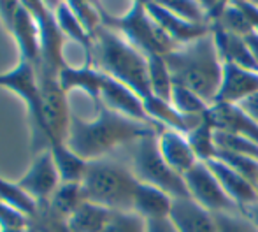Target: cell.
<instances>
[{
  "label": "cell",
  "instance_id": "27",
  "mask_svg": "<svg viewBox=\"0 0 258 232\" xmlns=\"http://www.w3.org/2000/svg\"><path fill=\"white\" fill-rule=\"evenodd\" d=\"M148 58V78H150V88L151 95L158 97L162 100L170 102V95H172V76L165 64V58L153 55Z\"/></svg>",
  "mask_w": 258,
  "mask_h": 232
},
{
  "label": "cell",
  "instance_id": "21",
  "mask_svg": "<svg viewBox=\"0 0 258 232\" xmlns=\"http://www.w3.org/2000/svg\"><path fill=\"white\" fill-rule=\"evenodd\" d=\"M20 53V60L28 62L35 67L39 62V30L32 13L21 2L20 13H18L16 23L11 32Z\"/></svg>",
  "mask_w": 258,
  "mask_h": 232
},
{
  "label": "cell",
  "instance_id": "44",
  "mask_svg": "<svg viewBox=\"0 0 258 232\" xmlns=\"http://www.w3.org/2000/svg\"><path fill=\"white\" fill-rule=\"evenodd\" d=\"M46 209H48V206H46ZM48 213H49V209H48ZM49 218H51V223H53V227H54V232H71V230L67 229V225H65L63 220L54 218L51 213H49Z\"/></svg>",
  "mask_w": 258,
  "mask_h": 232
},
{
  "label": "cell",
  "instance_id": "5",
  "mask_svg": "<svg viewBox=\"0 0 258 232\" xmlns=\"http://www.w3.org/2000/svg\"><path fill=\"white\" fill-rule=\"evenodd\" d=\"M99 11L104 27L119 34L130 46H134L144 56H165L167 53L177 48L150 16L146 9V2H132L130 9L123 16H112L102 6H99Z\"/></svg>",
  "mask_w": 258,
  "mask_h": 232
},
{
  "label": "cell",
  "instance_id": "18",
  "mask_svg": "<svg viewBox=\"0 0 258 232\" xmlns=\"http://www.w3.org/2000/svg\"><path fill=\"white\" fill-rule=\"evenodd\" d=\"M104 72L95 69L93 65H83V67H72L65 65L60 71V86L65 93H71L72 90H81L88 97H92L97 104L100 100V88H102Z\"/></svg>",
  "mask_w": 258,
  "mask_h": 232
},
{
  "label": "cell",
  "instance_id": "24",
  "mask_svg": "<svg viewBox=\"0 0 258 232\" xmlns=\"http://www.w3.org/2000/svg\"><path fill=\"white\" fill-rule=\"evenodd\" d=\"M85 202L81 183H60L53 197L49 199L48 206L49 213L58 220L67 222V218Z\"/></svg>",
  "mask_w": 258,
  "mask_h": 232
},
{
  "label": "cell",
  "instance_id": "37",
  "mask_svg": "<svg viewBox=\"0 0 258 232\" xmlns=\"http://www.w3.org/2000/svg\"><path fill=\"white\" fill-rule=\"evenodd\" d=\"M21 2H16V0H0V21H2L4 28L7 30V34L11 35L14 28V23H16L18 13H20Z\"/></svg>",
  "mask_w": 258,
  "mask_h": 232
},
{
  "label": "cell",
  "instance_id": "11",
  "mask_svg": "<svg viewBox=\"0 0 258 232\" xmlns=\"http://www.w3.org/2000/svg\"><path fill=\"white\" fill-rule=\"evenodd\" d=\"M97 106H105L107 109L114 111V113H119L126 116V118H132L141 123H148V125L155 127V129L163 130L148 116L143 99L136 92H132L128 86L121 85V83H118L116 79L109 78L105 74L102 88H100V100Z\"/></svg>",
  "mask_w": 258,
  "mask_h": 232
},
{
  "label": "cell",
  "instance_id": "16",
  "mask_svg": "<svg viewBox=\"0 0 258 232\" xmlns=\"http://www.w3.org/2000/svg\"><path fill=\"white\" fill-rule=\"evenodd\" d=\"M169 218L179 232H218L213 213L199 206L191 197L174 199Z\"/></svg>",
  "mask_w": 258,
  "mask_h": 232
},
{
  "label": "cell",
  "instance_id": "2",
  "mask_svg": "<svg viewBox=\"0 0 258 232\" xmlns=\"http://www.w3.org/2000/svg\"><path fill=\"white\" fill-rule=\"evenodd\" d=\"M163 58L174 85L186 86L207 106H214L223 76V62L216 49L213 32L194 42L177 46Z\"/></svg>",
  "mask_w": 258,
  "mask_h": 232
},
{
  "label": "cell",
  "instance_id": "4",
  "mask_svg": "<svg viewBox=\"0 0 258 232\" xmlns=\"http://www.w3.org/2000/svg\"><path fill=\"white\" fill-rule=\"evenodd\" d=\"M137 185L139 181L130 165L107 158L88 162L81 180L85 201L111 211H132Z\"/></svg>",
  "mask_w": 258,
  "mask_h": 232
},
{
  "label": "cell",
  "instance_id": "30",
  "mask_svg": "<svg viewBox=\"0 0 258 232\" xmlns=\"http://www.w3.org/2000/svg\"><path fill=\"white\" fill-rule=\"evenodd\" d=\"M214 143H216V151H228V153L242 155V157L258 160V144L246 137L234 136V134L223 132V130H214Z\"/></svg>",
  "mask_w": 258,
  "mask_h": 232
},
{
  "label": "cell",
  "instance_id": "7",
  "mask_svg": "<svg viewBox=\"0 0 258 232\" xmlns=\"http://www.w3.org/2000/svg\"><path fill=\"white\" fill-rule=\"evenodd\" d=\"M0 88L16 93L27 106L32 123V150L35 153L48 150V127H46L44 114H42L41 90H39L37 72H35L34 65L28 62L18 60L16 67L0 74Z\"/></svg>",
  "mask_w": 258,
  "mask_h": 232
},
{
  "label": "cell",
  "instance_id": "26",
  "mask_svg": "<svg viewBox=\"0 0 258 232\" xmlns=\"http://www.w3.org/2000/svg\"><path fill=\"white\" fill-rule=\"evenodd\" d=\"M188 143H190L191 150H194L195 157L199 162H209L216 158V143H214V127L211 125L207 114L202 118L195 129H191L186 134Z\"/></svg>",
  "mask_w": 258,
  "mask_h": 232
},
{
  "label": "cell",
  "instance_id": "10",
  "mask_svg": "<svg viewBox=\"0 0 258 232\" xmlns=\"http://www.w3.org/2000/svg\"><path fill=\"white\" fill-rule=\"evenodd\" d=\"M16 183L39 206L48 204L49 199L53 197V194L61 183L60 172H58V167L54 164L51 150L48 148V150L35 153V158L32 162L30 169Z\"/></svg>",
  "mask_w": 258,
  "mask_h": 232
},
{
  "label": "cell",
  "instance_id": "19",
  "mask_svg": "<svg viewBox=\"0 0 258 232\" xmlns=\"http://www.w3.org/2000/svg\"><path fill=\"white\" fill-rule=\"evenodd\" d=\"M174 199L163 190L146 183H139L134 195V208L132 211L143 216L146 222L150 220L169 218L172 209Z\"/></svg>",
  "mask_w": 258,
  "mask_h": 232
},
{
  "label": "cell",
  "instance_id": "45",
  "mask_svg": "<svg viewBox=\"0 0 258 232\" xmlns=\"http://www.w3.org/2000/svg\"><path fill=\"white\" fill-rule=\"evenodd\" d=\"M256 4H258V2H256Z\"/></svg>",
  "mask_w": 258,
  "mask_h": 232
},
{
  "label": "cell",
  "instance_id": "13",
  "mask_svg": "<svg viewBox=\"0 0 258 232\" xmlns=\"http://www.w3.org/2000/svg\"><path fill=\"white\" fill-rule=\"evenodd\" d=\"M255 93H258V72L237 67V65L223 64L220 92L214 104L237 106Z\"/></svg>",
  "mask_w": 258,
  "mask_h": 232
},
{
  "label": "cell",
  "instance_id": "35",
  "mask_svg": "<svg viewBox=\"0 0 258 232\" xmlns=\"http://www.w3.org/2000/svg\"><path fill=\"white\" fill-rule=\"evenodd\" d=\"M162 4L170 11V13L183 18L184 21L199 23V25H209L206 20V14H204V9H202L201 2H183V0H174V2H162Z\"/></svg>",
  "mask_w": 258,
  "mask_h": 232
},
{
  "label": "cell",
  "instance_id": "25",
  "mask_svg": "<svg viewBox=\"0 0 258 232\" xmlns=\"http://www.w3.org/2000/svg\"><path fill=\"white\" fill-rule=\"evenodd\" d=\"M49 150H51L54 164H56L58 172H60L61 183H81L86 167H88V162H85L74 151L69 150L65 143L49 148Z\"/></svg>",
  "mask_w": 258,
  "mask_h": 232
},
{
  "label": "cell",
  "instance_id": "36",
  "mask_svg": "<svg viewBox=\"0 0 258 232\" xmlns=\"http://www.w3.org/2000/svg\"><path fill=\"white\" fill-rule=\"evenodd\" d=\"M32 220L14 206L0 201V230H28Z\"/></svg>",
  "mask_w": 258,
  "mask_h": 232
},
{
  "label": "cell",
  "instance_id": "38",
  "mask_svg": "<svg viewBox=\"0 0 258 232\" xmlns=\"http://www.w3.org/2000/svg\"><path fill=\"white\" fill-rule=\"evenodd\" d=\"M30 232H54V227L51 223V218H49L48 209H46V204L39 206L37 215L32 218Z\"/></svg>",
  "mask_w": 258,
  "mask_h": 232
},
{
  "label": "cell",
  "instance_id": "31",
  "mask_svg": "<svg viewBox=\"0 0 258 232\" xmlns=\"http://www.w3.org/2000/svg\"><path fill=\"white\" fill-rule=\"evenodd\" d=\"M216 158L223 162V164H227L228 167H232L235 172L241 174L244 180H248L258 190V160L249 157H242V155L228 153V151H220V150L216 151Z\"/></svg>",
  "mask_w": 258,
  "mask_h": 232
},
{
  "label": "cell",
  "instance_id": "15",
  "mask_svg": "<svg viewBox=\"0 0 258 232\" xmlns=\"http://www.w3.org/2000/svg\"><path fill=\"white\" fill-rule=\"evenodd\" d=\"M211 125L214 130L241 136L258 144V123L251 120L239 106H227V104H214L207 111Z\"/></svg>",
  "mask_w": 258,
  "mask_h": 232
},
{
  "label": "cell",
  "instance_id": "8",
  "mask_svg": "<svg viewBox=\"0 0 258 232\" xmlns=\"http://www.w3.org/2000/svg\"><path fill=\"white\" fill-rule=\"evenodd\" d=\"M23 6L32 13L39 30V62L35 65V72L60 76L67 60L63 56L65 37L58 28L54 11L48 6V2L39 0H25Z\"/></svg>",
  "mask_w": 258,
  "mask_h": 232
},
{
  "label": "cell",
  "instance_id": "40",
  "mask_svg": "<svg viewBox=\"0 0 258 232\" xmlns=\"http://www.w3.org/2000/svg\"><path fill=\"white\" fill-rule=\"evenodd\" d=\"M146 232H179L170 218H160L146 222Z\"/></svg>",
  "mask_w": 258,
  "mask_h": 232
},
{
  "label": "cell",
  "instance_id": "23",
  "mask_svg": "<svg viewBox=\"0 0 258 232\" xmlns=\"http://www.w3.org/2000/svg\"><path fill=\"white\" fill-rule=\"evenodd\" d=\"M111 215V209L85 201L69 216L65 225L71 232H104Z\"/></svg>",
  "mask_w": 258,
  "mask_h": 232
},
{
  "label": "cell",
  "instance_id": "32",
  "mask_svg": "<svg viewBox=\"0 0 258 232\" xmlns=\"http://www.w3.org/2000/svg\"><path fill=\"white\" fill-rule=\"evenodd\" d=\"M67 4L72 9V13L76 14V18L79 20V23L93 37L99 32V28L102 27V18H100L99 6L97 4L92 6L90 2H79V0H69Z\"/></svg>",
  "mask_w": 258,
  "mask_h": 232
},
{
  "label": "cell",
  "instance_id": "28",
  "mask_svg": "<svg viewBox=\"0 0 258 232\" xmlns=\"http://www.w3.org/2000/svg\"><path fill=\"white\" fill-rule=\"evenodd\" d=\"M170 104L179 114L186 116V118H202L207 114L211 106H207L204 100L188 90L183 85H174L172 86V95H170Z\"/></svg>",
  "mask_w": 258,
  "mask_h": 232
},
{
  "label": "cell",
  "instance_id": "43",
  "mask_svg": "<svg viewBox=\"0 0 258 232\" xmlns=\"http://www.w3.org/2000/svg\"><path fill=\"white\" fill-rule=\"evenodd\" d=\"M246 42H248L249 49H251V55L258 64V35L253 34V35H249V37H246Z\"/></svg>",
  "mask_w": 258,
  "mask_h": 232
},
{
  "label": "cell",
  "instance_id": "29",
  "mask_svg": "<svg viewBox=\"0 0 258 232\" xmlns=\"http://www.w3.org/2000/svg\"><path fill=\"white\" fill-rule=\"evenodd\" d=\"M0 201L14 206V208L20 209L21 213H25L30 220L34 218L39 211V204L32 197H28V195L18 187V183H11V181L4 180L2 176H0Z\"/></svg>",
  "mask_w": 258,
  "mask_h": 232
},
{
  "label": "cell",
  "instance_id": "39",
  "mask_svg": "<svg viewBox=\"0 0 258 232\" xmlns=\"http://www.w3.org/2000/svg\"><path fill=\"white\" fill-rule=\"evenodd\" d=\"M235 6L244 13V16L248 18L249 25H251L253 32L258 35V4L256 2H235Z\"/></svg>",
  "mask_w": 258,
  "mask_h": 232
},
{
  "label": "cell",
  "instance_id": "12",
  "mask_svg": "<svg viewBox=\"0 0 258 232\" xmlns=\"http://www.w3.org/2000/svg\"><path fill=\"white\" fill-rule=\"evenodd\" d=\"M146 9L150 13V16L156 21V25L165 32L167 37L176 46L188 44V42H194L197 39L211 34L209 25H199V23L184 21L183 18L170 13L162 2H146Z\"/></svg>",
  "mask_w": 258,
  "mask_h": 232
},
{
  "label": "cell",
  "instance_id": "6",
  "mask_svg": "<svg viewBox=\"0 0 258 232\" xmlns=\"http://www.w3.org/2000/svg\"><path fill=\"white\" fill-rule=\"evenodd\" d=\"M134 176L139 183H146L156 187L169 194L172 199L190 197L184 178L174 172L163 160L158 148V134H150L141 137L132 144V164H130Z\"/></svg>",
  "mask_w": 258,
  "mask_h": 232
},
{
  "label": "cell",
  "instance_id": "3",
  "mask_svg": "<svg viewBox=\"0 0 258 232\" xmlns=\"http://www.w3.org/2000/svg\"><path fill=\"white\" fill-rule=\"evenodd\" d=\"M92 65L105 76L128 86L143 100L151 97L148 58L104 25L93 35Z\"/></svg>",
  "mask_w": 258,
  "mask_h": 232
},
{
  "label": "cell",
  "instance_id": "17",
  "mask_svg": "<svg viewBox=\"0 0 258 232\" xmlns=\"http://www.w3.org/2000/svg\"><path fill=\"white\" fill-rule=\"evenodd\" d=\"M204 164L211 169V172L216 176L221 188H223L228 197L237 204L239 209H242L244 206L258 201L256 188L253 187L248 180H244L239 172H235L232 167H228L227 164H223V162L218 160V158H213V160L204 162Z\"/></svg>",
  "mask_w": 258,
  "mask_h": 232
},
{
  "label": "cell",
  "instance_id": "33",
  "mask_svg": "<svg viewBox=\"0 0 258 232\" xmlns=\"http://www.w3.org/2000/svg\"><path fill=\"white\" fill-rule=\"evenodd\" d=\"M104 232H146V220L134 211H112Z\"/></svg>",
  "mask_w": 258,
  "mask_h": 232
},
{
  "label": "cell",
  "instance_id": "14",
  "mask_svg": "<svg viewBox=\"0 0 258 232\" xmlns=\"http://www.w3.org/2000/svg\"><path fill=\"white\" fill-rule=\"evenodd\" d=\"M158 148L163 160L169 164V167L179 176H184L188 171L199 164V158L195 157L186 134L177 132L172 129H163L158 132Z\"/></svg>",
  "mask_w": 258,
  "mask_h": 232
},
{
  "label": "cell",
  "instance_id": "42",
  "mask_svg": "<svg viewBox=\"0 0 258 232\" xmlns=\"http://www.w3.org/2000/svg\"><path fill=\"white\" fill-rule=\"evenodd\" d=\"M241 213L244 216H248V218L255 223L256 229H258V201L251 202V204H248V206H244V208L241 209Z\"/></svg>",
  "mask_w": 258,
  "mask_h": 232
},
{
  "label": "cell",
  "instance_id": "9",
  "mask_svg": "<svg viewBox=\"0 0 258 232\" xmlns=\"http://www.w3.org/2000/svg\"><path fill=\"white\" fill-rule=\"evenodd\" d=\"M183 178L188 188V195L209 213L216 215V213L241 211L237 204L227 195V192L221 188L220 181L216 180V176L211 172V169L204 162H199Z\"/></svg>",
  "mask_w": 258,
  "mask_h": 232
},
{
  "label": "cell",
  "instance_id": "22",
  "mask_svg": "<svg viewBox=\"0 0 258 232\" xmlns=\"http://www.w3.org/2000/svg\"><path fill=\"white\" fill-rule=\"evenodd\" d=\"M54 18L60 32L63 34L65 39H71L72 42L79 44L85 51L86 56V65H92V55H93V37L85 30L79 20L76 18V14L72 13V9L69 7L67 2H56L54 6Z\"/></svg>",
  "mask_w": 258,
  "mask_h": 232
},
{
  "label": "cell",
  "instance_id": "41",
  "mask_svg": "<svg viewBox=\"0 0 258 232\" xmlns=\"http://www.w3.org/2000/svg\"><path fill=\"white\" fill-rule=\"evenodd\" d=\"M239 107H241L242 111H244L246 114L249 116L251 120H255V122L258 123V93H255V95L248 97L246 100H242L241 104H237Z\"/></svg>",
  "mask_w": 258,
  "mask_h": 232
},
{
  "label": "cell",
  "instance_id": "34",
  "mask_svg": "<svg viewBox=\"0 0 258 232\" xmlns=\"http://www.w3.org/2000/svg\"><path fill=\"white\" fill-rule=\"evenodd\" d=\"M214 220H216L218 232H258L255 223L241 211L216 213Z\"/></svg>",
  "mask_w": 258,
  "mask_h": 232
},
{
  "label": "cell",
  "instance_id": "20",
  "mask_svg": "<svg viewBox=\"0 0 258 232\" xmlns=\"http://www.w3.org/2000/svg\"><path fill=\"white\" fill-rule=\"evenodd\" d=\"M211 32H213L216 49L223 64L237 65V67L258 72V64L251 55V49H249L246 39L228 34V32L221 30L218 27L211 28Z\"/></svg>",
  "mask_w": 258,
  "mask_h": 232
},
{
  "label": "cell",
  "instance_id": "1",
  "mask_svg": "<svg viewBox=\"0 0 258 232\" xmlns=\"http://www.w3.org/2000/svg\"><path fill=\"white\" fill-rule=\"evenodd\" d=\"M99 113L95 120H81L72 114L65 144L85 162L104 158L116 148L134 144L141 137L158 134L160 130L148 123L114 113L105 106H97Z\"/></svg>",
  "mask_w": 258,
  "mask_h": 232
}]
</instances>
